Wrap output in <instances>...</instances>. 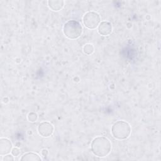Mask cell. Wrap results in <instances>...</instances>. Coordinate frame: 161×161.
<instances>
[{"instance_id": "obj_8", "label": "cell", "mask_w": 161, "mask_h": 161, "mask_svg": "<svg viewBox=\"0 0 161 161\" xmlns=\"http://www.w3.org/2000/svg\"><path fill=\"white\" fill-rule=\"evenodd\" d=\"M64 5V1L62 0H50L48 1V7L54 11L62 9Z\"/></svg>"}, {"instance_id": "obj_12", "label": "cell", "mask_w": 161, "mask_h": 161, "mask_svg": "<svg viewBox=\"0 0 161 161\" xmlns=\"http://www.w3.org/2000/svg\"><path fill=\"white\" fill-rule=\"evenodd\" d=\"M20 150L17 147H14L11 150V154L14 157H18L20 154Z\"/></svg>"}, {"instance_id": "obj_4", "label": "cell", "mask_w": 161, "mask_h": 161, "mask_svg": "<svg viewBox=\"0 0 161 161\" xmlns=\"http://www.w3.org/2000/svg\"><path fill=\"white\" fill-rule=\"evenodd\" d=\"M84 26L90 30L96 29L101 23L100 15L95 11L87 12L82 18Z\"/></svg>"}, {"instance_id": "obj_11", "label": "cell", "mask_w": 161, "mask_h": 161, "mask_svg": "<svg viewBox=\"0 0 161 161\" xmlns=\"http://www.w3.org/2000/svg\"><path fill=\"white\" fill-rule=\"evenodd\" d=\"M28 120L30 122H35L38 119V114L35 112H30L27 116Z\"/></svg>"}, {"instance_id": "obj_3", "label": "cell", "mask_w": 161, "mask_h": 161, "mask_svg": "<svg viewBox=\"0 0 161 161\" xmlns=\"http://www.w3.org/2000/svg\"><path fill=\"white\" fill-rule=\"evenodd\" d=\"M80 23L75 20H69L63 26V33L69 39L75 40L80 36L82 33Z\"/></svg>"}, {"instance_id": "obj_14", "label": "cell", "mask_w": 161, "mask_h": 161, "mask_svg": "<svg viewBox=\"0 0 161 161\" xmlns=\"http://www.w3.org/2000/svg\"><path fill=\"white\" fill-rule=\"evenodd\" d=\"M41 153H42V156H43V157H46L48 155V151L47 149L44 148V149H43V150H42Z\"/></svg>"}, {"instance_id": "obj_9", "label": "cell", "mask_w": 161, "mask_h": 161, "mask_svg": "<svg viewBox=\"0 0 161 161\" xmlns=\"http://www.w3.org/2000/svg\"><path fill=\"white\" fill-rule=\"evenodd\" d=\"M20 160L21 161H23V160H25H25H28V161H31V160L41 161L42 158L39 156V155H38L36 153H34V152H27V153H24L23 155V156L21 157Z\"/></svg>"}, {"instance_id": "obj_1", "label": "cell", "mask_w": 161, "mask_h": 161, "mask_svg": "<svg viewBox=\"0 0 161 161\" xmlns=\"http://www.w3.org/2000/svg\"><path fill=\"white\" fill-rule=\"evenodd\" d=\"M91 149L94 155L99 157H104L110 153L111 143L106 137L98 136L92 140Z\"/></svg>"}, {"instance_id": "obj_13", "label": "cell", "mask_w": 161, "mask_h": 161, "mask_svg": "<svg viewBox=\"0 0 161 161\" xmlns=\"http://www.w3.org/2000/svg\"><path fill=\"white\" fill-rule=\"evenodd\" d=\"M14 156L12 155H9V154H7L5 156L3 157V161H11V160H14V158L13 157Z\"/></svg>"}, {"instance_id": "obj_10", "label": "cell", "mask_w": 161, "mask_h": 161, "mask_svg": "<svg viewBox=\"0 0 161 161\" xmlns=\"http://www.w3.org/2000/svg\"><path fill=\"white\" fill-rule=\"evenodd\" d=\"M94 51V48L92 44L87 43L83 47V52L86 55H91Z\"/></svg>"}, {"instance_id": "obj_6", "label": "cell", "mask_w": 161, "mask_h": 161, "mask_svg": "<svg viewBox=\"0 0 161 161\" xmlns=\"http://www.w3.org/2000/svg\"><path fill=\"white\" fill-rule=\"evenodd\" d=\"M13 148V145L11 141L6 138H1L0 139V155L3 156L9 154Z\"/></svg>"}, {"instance_id": "obj_5", "label": "cell", "mask_w": 161, "mask_h": 161, "mask_svg": "<svg viewBox=\"0 0 161 161\" xmlns=\"http://www.w3.org/2000/svg\"><path fill=\"white\" fill-rule=\"evenodd\" d=\"M53 125L48 121L41 122L38 126V132L43 137H49L53 134Z\"/></svg>"}, {"instance_id": "obj_7", "label": "cell", "mask_w": 161, "mask_h": 161, "mask_svg": "<svg viewBox=\"0 0 161 161\" xmlns=\"http://www.w3.org/2000/svg\"><path fill=\"white\" fill-rule=\"evenodd\" d=\"M113 30V26L111 23L103 21H101L99 26H97V31L99 35L102 36H108L109 35Z\"/></svg>"}, {"instance_id": "obj_2", "label": "cell", "mask_w": 161, "mask_h": 161, "mask_svg": "<svg viewBox=\"0 0 161 161\" xmlns=\"http://www.w3.org/2000/svg\"><path fill=\"white\" fill-rule=\"evenodd\" d=\"M130 125L123 120L116 121L111 127L112 136L117 140H125L128 138L131 133Z\"/></svg>"}]
</instances>
